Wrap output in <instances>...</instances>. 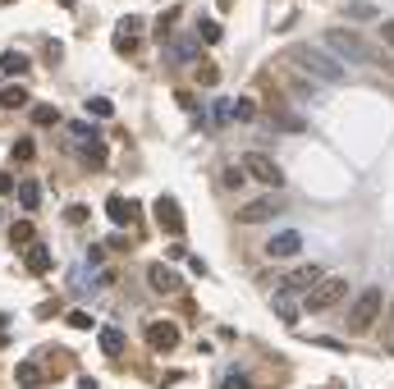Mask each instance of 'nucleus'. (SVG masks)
<instances>
[{
  "label": "nucleus",
  "instance_id": "obj_1",
  "mask_svg": "<svg viewBox=\"0 0 394 389\" xmlns=\"http://www.w3.org/2000/svg\"><path fill=\"white\" fill-rule=\"evenodd\" d=\"M289 60H294L307 78H316V83H344V78H349V64H344L330 46H316V42L289 46Z\"/></svg>",
  "mask_w": 394,
  "mask_h": 389
},
{
  "label": "nucleus",
  "instance_id": "obj_2",
  "mask_svg": "<svg viewBox=\"0 0 394 389\" xmlns=\"http://www.w3.org/2000/svg\"><path fill=\"white\" fill-rule=\"evenodd\" d=\"M321 46H330V51L340 55L344 64H371V60H376V51H371V42H367V37H358V33H353V28H330Z\"/></svg>",
  "mask_w": 394,
  "mask_h": 389
},
{
  "label": "nucleus",
  "instance_id": "obj_3",
  "mask_svg": "<svg viewBox=\"0 0 394 389\" xmlns=\"http://www.w3.org/2000/svg\"><path fill=\"white\" fill-rule=\"evenodd\" d=\"M381 311H386V294L381 289H362L349 307V330L353 335H371L381 325Z\"/></svg>",
  "mask_w": 394,
  "mask_h": 389
},
{
  "label": "nucleus",
  "instance_id": "obj_4",
  "mask_svg": "<svg viewBox=\"0 0 394 389\" xmlns=\"http://www.w3.org/2000/svg\"><path fill=\"white\" fill-rule=\"evenodd\" d=\"M344 298H349V284H344L340 275H321V279L312 284V294H307V303H303V307L321 316V311H335V307L344 303Z\"/></svg>",
  "mask_w": 394,
  "mask_h": 389
},
{
  "label": "nucleus",
  "instance_id": "obj_5",
  "mask_svg": "<svg viewBox=\"0 0 394 389\" xmlns=\"http://www.w3.org/2000/svg\"><path fill=\"white\" fill-rule=\"evenodd\" d=\"M243 170H248V179L262 183V188H284V170L271 161V156H262V151H248L243 156Z\"/></svg>",
  "mask_w": 394,
  "mask_h": 389
},
{
  "label": "nucleus",
  "instance_id": "obj_6",
  "mask_svg": "<svg viewBox=\"0 0 394 389\" xmlns=\"http://www.w3.org/2000/svg\"><path fill=\"white\" fill-rule=\"evenodd\" d=\"M147 284L156 289L161 298H175L179 289H184V279H179V270L170 266V261H151V266H147Z\"/></svg>",
  "mask_w": 394,
  "mask_h": 389
},
{
  "label": "nucleus",
  "instance_id": "obj_7",
  "mask_svg": "<svg viewBox=\"0 0 394 389\" xmlns=\"http://www.w3.org/2000/svg\"><path fill=\"white\" fill-rule=\"evenodd\" d=\"M280 211H284V197H257V202H248L234 220H238V225H262V220L280 216Z\"/></svg>",
  "mask_w": 394,
  "mask_h": 389
},
{
  "label": "nucleus",
  "instance_id": "obj_8",
  "mask_svg": "<svg viewBox=\"0 0 394 389\" xmlns=\"http://www.w3.org/2000/svg\"><path fill=\"white\" fill-rule=\"evenodd\" d=\"M298 252H303V233L298 229H284V233H275V238L266 243V257L271 261H294Z\"/></svg>",
  "mask_w": 394,
  "mask_h": 389
},
{
  "label": "nucleus",
  "instance_id": "obj_9",
  "mask_svg": "<svg viewBox=\"0 0 394 389\" xmlns=\"http://www.w3.org/2000/svg\"><path fill=\"white\" fill-rule=\"evenodd\" d=\"M147 344L156 348V353H175L179 348V325L175 320H151L147 325Z\"/></svg>",
  "mask_w": 394,
  "mask_h": 389
},
{
  "label": "nucleus",
  "instance_id": "obj_10",
  "mask_svg": "<svg viewBox=\"0 0 394 389\" xmlns=\"http://www.w3.org/2000/svg\"><path fill=\"white\" fill-rule=\"evenodd\" d=\"M105 216H110L120 229H129V225H138V220H142V207H138L133 197H115V192H110V202H105Z\"/></svg>",
  "mask_w": 394,
  "mask_h": 389
},
{
  "label": "nucleus",
  "instance_id": "obj_11",
  "mask_svg": "<svg viewBox=\"0 0 394 389\" xmlns=\"http://www.w3.org/2000/svg\"><path fill=\"white\" fill-rule=\"evenodd\" d=\"M156 220H161V229L175 233V238L184 233V211H179V202L170 197V192H166V197H156Z\"/></svg>",
  "mask_w": 394,
  "mask_h": 389
},
{
  "label": "nucleus",
  "instance_id": "obj_12",
  "mask_svg": "<svg viewBox=\"0 0 394 389\" xmlns=\"http://www.w3.org/2000/svg\"><path fill=\"white\" fill-rule=\"evenodd\" d=\"M316 279H321V266H298V270H289V275L280 279V294H307Z\"/></svg>",
  "mask_w": 394,
  "mask_h": 389
},
{
  "label": "nucleus",
  "instance_id": "obj_13",
  "mask_svg": "<svg viewBox=\"0 0 394 389\" xmlns=\"http://www.w3.org/2000/svg\"><path fill=\"white\" fill-rule=\"evenodd\" d=\"M138 28H142V18H138V14H124L120 23H115V46H120L124 55L138 51Z\"/></svg>",
  "mask_w": 394,
  "mask_h": 389
},
{
  "label": "nucleus",
  "instance_id": "obj_14",
  "mask_svg": "<svg viewBox=\"0 0 394 389\" xmlns=\"http://www.w3.org/2000/svg\"><path fill=\"white\" fill-rule=\"evenodd\" d=\"M23 257H28V270H33V275H51V270H55V257L42 248V243H28Z\"/></svg>",
  "mask_w": 394,
  "mask_h": 389
},
{
  "label": "nucleus",
  "instance_id": "obj_15",
  "mask_svg": "<svg viewBox=\"0 0 394 389\" xmlns=\"http://www.w3.org/2000/svg\"><path fill=\"white\" fill-rule=\"evenodd\" d=\"M220 188H225V192L248 188V170H243V165H225V170H220Z\"/></svg>",
  "mask_w": 394,
  "mask_h": 389
},
{
  "label": "nucleus",
  "instance_id": "obj_16",
  "mask_svg": "<svg viewBox=\"0 0 394 389\" xmlns=\"http://www.w3.org/2000/svg\"><path fill=\"white\" fill-rule=\"evenodd\" d=\"M197 60V42H188V33L179 37V42H170V64H188Z\"/></svg>",
  "mask_w": 394,
  "mask_h": 389
},
{
  "label": "nucleus",
  "instance_id": "obj_17",
  "mask_svg": "<svg viewBox=\"0 0 394 389\" xmlns=\"http://www.w3.org/2000/svg\"><path fill=\"white\" fill-rule=\"evenodd\" d=\"M9 243H14V248L37 243V225H33V220H14V225H9Z\"/></svg>",
  "mask_w": 394,
  "mask_h": 389
},
{
  "label": "nucleus",
  "instance_id": "obj_18",
  "mask_svg": "<svg viewBox=\"0 0 394 389\" xmlns=\"http://www.w3.org/2000/svg\"><path fill=\"white\" fill-rule=\"evenodd\" d=\"M97 339H101V353H105V357H120V353H124V330L105 325V330H101Z\"/></svg>",
  "mask_w": 394,
  "mask_h": 389
},
{
  "label": "nucleus",
  "instance_id": "obj_19",
  "mask_svg": "<svg viewBox=\"0 0 394 389\" xmlns=\"http://www.w3.org/2000/svg\"><path fill=\"white\" fill-rule=\"evenodd\" d=\"M18 207H23V211H37V207H42V183H33V179L18 183Z\"/></svg>",
  "mask_w": 394,
  "mask_h": 389
},
{
  "label": "nucleus",
  "instance_id": "obj_20",
  "mask_svg": "<svg viewBox=\"0 0 394 389\" xmlns=\"http://www.w3.org/2000/svg\"><path fill=\"white\" fill-rule=\"evenodd\" d=\"M33 96H28V87H18V83H9V87H0V105L5 110H18V105H28Z\"/></svg>",
  "mask_w": 394,
  "mask_h": 389
},
{
  "label": "nucleus",
  "instance_id": "obj_21",
  "mask_svg": "<svg viewBox=\"0 0 394 389\" xmlns=\"http://www.w3.org/2000/svg\"><path fill=\"white\" fill-rule=\"evenodd\" d=\"M197 37H202L207 46H216V42H225V28H220L216 18H197Z\"/></svg>",
  "mask_w": 394,
  "mask_h": 389
},
{
  "label": "nucleus",
  "instance_id": "obj_22",
  "mask_svg": "<svg viewBox=\"0 0 394 389\" xmlns=\"http://www.w3.org/2000/svg\"><path fill=\"white\" fill-rule=\"evenodd\" d=\"M83 161L92 165V170H101L105 165V142L101 138H92V142H83Z\"/></svg>",
  "mask_w": 394,
  "mask_h": 389
},
{
  "label": "nucleus",
  "instance_id": "obj_23",
  "mask_svg": "<svg viewBox=\"0 0 394 389\" xmlns=\"http://www.w3.org/2000/svg\"><path fill=\"white\" fill-rule=\"evenodd\" d=\"M28 69V55L23 51H5L0 55V74H23Z\"/></svg>",
  "mask_w": 394,
  "mask_h": 389
},
{
  "label": "nucleus",
  "instance_id": "obj_24",
  "mask_svg": "<svg viewBox=\"0 0 394 389\" xmlns=\"http://www.w3.org/2000/svg\"><path fill=\"white\" fill-rule=\"evenodd\" d=\"M275 316H280L284 325H298V307L289 303V294H275Z\"/></svg>",
  "mask_w": 394,
  "mask_h": 389
},
{
  "label": "nucleus",
  "instance_id": "obj_25",
  "mask_svg": "<svg viewBox=\"0 0 394 389\" xmlns=\"http://www.w3.org/2000/svg\"><path fill=\"white\" fill-rule=\"evenodd\" d=\"M179 14H184V9H166V14L156 18V42H170V28L179 23Z\"/></svg>",
  "mask_w": 394,
  "mask_h": 389
},
{
  "label": "nucleus",
  "instance_id": "obj_26",
  "mask_svg": "<svg viewBox=\"0 0 394 389\" xmlns=\"http://www.w3.org/2000/svg\"><path fill=\"white\" fill-rule=\"evenodd\" d=\"M234 120L257 124V101H253V96H238V101H234Z\"/></svg>",
  "mask_w": 394,
  "mask_h": 389
},
{
  "label": "nucleus",
  "instance_id": "obj_27",
  "mask_svg": "<svg viewBox=\"0 0 394 389\" xmlns=\"http://www.w3.org/2000/svg\"><path fill=\"white\" fill-rule=\"evenodd\" d=\"M14 381L23 385V389H37V385H42V371H37L33 362H23V366H18V371H14Z\"/></svg>",
  "mask_w": 394,
  "mask_h": 389
},
{
  "label": "nucleus",
  "instance_id": "obj_28",
  "mask_svg": "<svg viewBox=\"0 0 394 389\" xmlns=\"http://www.w3.org/2000/svg\"><path fill=\"white\" fill-rule=\"evenodd\" d=\"M33 124L51 129V124H60V110H55V105H37V110H33Z\"/></svg>",
  "mask_w": 394,
  "mask_h": 389
},
{
  "label": "nucleus",
  "instance_id": "obj_29",
  "mask_svg": "<svg viewBox=\"0 0 394 389\" xmlns=\"http://www.w3.org/2000/svg\"><path fill=\"white\" fill-rule=\"evenodd\" d=\"M88 115H92V120H110V115H115V105L105 101V96H92V101H88Z\"/></svg>",
  "mask_w": 394,
  "mask_h": 389
},
{
  "label": "nucleus",
  "instance_id": "obj_30",
  "mask_svg": "<svg viewBox=\"0 0 394 389\" xmlns=\"http://www.w3.org/2000/svg\"><path fill=\"white\" fill-rule=\"evenodd\" d=\"M211 120H216V124H229V120H234V101H225V96H220V101L211 105Z\"/></svg>",
  "mask_w": 394,
  "mask_h": 389
},
{
  "label": "nucleus",
  "instance_id": "obj_31",
  "mask_svg": "<svg viewBox=\"0 0 394 389\" xmlns=\"http://www.w3.org/2000/svg\"><path fill=\"white\" fill-rule=\"evenodd\" d=\"M69 133H74V142H92V138H97V129H92L88 120H74V124H69Z\"/></svg>",
  "mask_w": 394,
  "mask_h": 389
},
{
  "label": "nucleus",
  "instance_id": "obj_32",
  "mask_svg": "<svg viewBox=\"0 0 394 389\" xmlns=\"http://www.w3.org/2000/svg\"><path fill=\"white\" fill-rule=\"evenodd\" d=\"M33 156H37L33 138H18V142H14V161H18V165H28V161H33Z\"/></svg>",
  "mask_w": 394,
  "mask_h": 389
},
{
  "label": "nucleus",
  "instance_id": "obj_33",
  "mask_svg": "<svg viewBox=\"0 0 394 389\" xmlns=\"http://www.w3.org/2000/svg\"><path fill=\"white\" fill-rule=\"evenodd\" d=\"M216 78H220V69H216V64H207V60L197 64V83H202V87H211Z\"/></svg>",
  "mask_w": 394,
  "mask_h": 389
},
{
  "label": "nucleus",
  "instance_id": "obj_34",
  "mask_svg": "<svg viewBox=\"0 0 394 389\" xmlns=\"http://www.w3.org/2000/svg\"><path fill=\"white\" fill-rule=\"evenodd\" d=\"M64 220H69V225H83V220H88V207H83V202H79V207H69V211H64Z\"/></svg>",
  "mask_w": 394,
  "mask_h": 389
},
{
  "label": "nucleus",
  "instance_id": "obj_35",
  "mask_svg": "<svg viewBox=\"0 0 394 389\" xmlns=\"http://www.w3.org/2000/svg\"><path fill=\"white\" fill-rule=\"evenodd\" d=\"M69 325L74 330H92V316H88V311H69Z\"/></svg>",
  "mask_w": 394,
  "mask_h": 389
},
{
  "label": "nucleus",
  "instance_id": "obj_36",
  "mask_svg": "<svg viewBox=\"0 0 394 389\" xmlns=\"http://www.w3.org/2000/svg\"><path fill=\"white\" fill-rule=\"evenodd\" d=\"M220 389H253V381H248V376H225V385Z\"/></svg>",
  "mask_w": 394,
  "mask_h": 389
},
{
  "label": "nucleus",
  "instance_id": "obj_37",
  "mask_svg": "<svg viewBox=\"0 0 394 389\" xmlns=\"http://www.w3.org/2000/svg\"><path fill=\"white\" fill-rule=\"evenodd\" d=\"M179 105H184V110H188V115H193V120H202V110H197V101H193V96H188V92H179Z\"/></svg>",
  "mask_w": 394,
  "mask_h": 389
},
{
  "label": "nucleus",
  "instance_id": "obj_38",
  "mask_svg": "<svg viewBox=\"0 0 394 389\" xmlns=\"http://www.w3.org/2000/svg\"><path fill=\"white\" fill-rule=\"evenodd\" d=\"M381 42H386L390 51H394V18H386V23H381Z\"/></svg>",
  "mask_w": 394,
  "mask_h": 389
},
{
  "label": "nucleus",
  "instance_id": "obj_39",
  "mask_svg": "<svg viewBox=\"0 0 394 389\" xmlns=\"http://www.w3.org/2000/svg\"><path fill=\"white\" fill-rule=\"evenodd\" d=\"M9 192H18V183H14V179H9V174H5V170H0V197H9Z\"/></svg>",
  "mask_w": 394,
  "mask_h": 389
},
{
  "label": "nucleus",
  "instance_id": "obj_40",
  "mask_svg": "<svg viewBox=\"0 0 394 389\" xmlns=\"http://www.w3.org/2000/svg\"><path fill=\"white\" fill-rule=\"evenodd\" d=\"M349 14H353V18H371L376 9H371V5H349Z\"/></svg>",
  "mask_w": 394,
  "mask_h": 389
},
{
  "label": "nucleus",
  "instance_id": "obj_41",
  "mask_svg": "<svg viewBox=\"0 0 394 389\" xmlns=\"http://www.w3.org/2000/svg\"><path fill=\"white\" fill-rule=\"evenodd\" d=\"M79 389H97V381H92V376H83V381H79Z\"/></svg>",
  "mask_w": 394,
  "mask_h": 389
},
{
  "label": "nucleus",
  "instance_id": "obj_42",
  "mask_svg": "<svg viewBox=\"0 0 394 389\" xmlns=\"http://www.w3.org/2000/svg\"><path fill=\"white\" fill-rule=\"evenodd\" d=\"M0 330H9V316H5V311H0Z\"/></svg>",
  "mask_w": 394,
  "mask_h": 389
},
{
  "label": "nucleus",
  "instance_id": "obj_43",
  "mask_svg": "<svg viewBox=\"0 0 394 389\" xmlns=\"http://www.w3.org/2000/svg\"><path fill=\"white\" fill-rule=\"evenodd\" d=\"M60 5H74V0H60Z\"/></svg>",
  "mask_w": 394,
  "mask_h": 389
},
{
  "label": "nucleus",
  "instance_id": "obj_44",
  "mask_svg": "<svg viewBox=\"0 0 394 389\" xmlns=\"http://www.w3.org/2000/svg\"><path fill=\"white\" fill-rule=\"evenodd\" d=\"M5 5H9V0H5Z\"/></svg>",
  "mask_w": 394,
  "mask_h": 389
}]
</instances>
